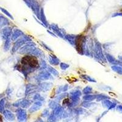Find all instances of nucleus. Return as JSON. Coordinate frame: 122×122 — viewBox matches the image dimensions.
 <instances>
[{
    "label": "nucleus",
    "mask_w": 122,
    "mask_h": 122,
    "mask_svg": "<svg viewBox=\"0 0 122 122\" xmlns=\"http://www.w3.org/2000/svg\"><path fill=\"white\" fill-rule=\"evenodd\" d=\"M121 12H122V10H121Z\"/></svg>",
    "instance_id": "3"
},
{
    "label": "nucleus",
    "mask_w": 122,
    "mask_h": 122,
    "mask_svg": "<svg viewBox=\"0 0 122 122\" xmlns=\"http://www.w3.org/2000/svg\"><path fill=\"white\" fill-rule=\"evenodd\" d=\"M82 36H78L76 40V49L79 53H81L82 51Z\"/></svg>",
    "instance_id": "2"
},
{
    "label": "nucleus",
    "mask_w": 122,
    "mask_h": 122,
    "mask_svg": "<svg viewBox=\"0 0 122 122\" xmlns=\"http://www.w3.org/2000/svg\"><path fill=\"white\" fill-rule=\"evenodd\" d=\"M21 66L23 69L36 68L39 67L37 58L33 56H25L21 59Z\"/></svg>",
    "instance_id": "1"
}]
</instances>
